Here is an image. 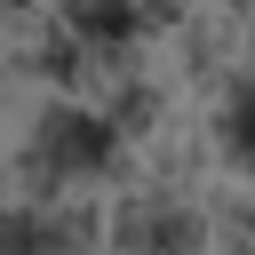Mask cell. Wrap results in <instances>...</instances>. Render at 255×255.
<instances>
[{
	"label": "cell",
	"instance_id": "6da1fadb",
	"mask_svg": "<svg viewBox=\"0 0 255 255\" xmlns=\"http://www.w3.org/2000/svg\"><path fill=\"white\" fill-rule=\"evenodd\" d=\"M120 159V128L104 112H80V104H48L24 135V183L32 199H72V183L104 175Z\"/></svg>",
	"mask_w": 255,
	"mask_h": 255
},
{
	"label": "cell",
	"instance_id": "7a4b0ae2",
	"mask_svg": "<svg viewBox=\"0 0 255 255\" xmlns=\"http://www.w3.org/2000/svg\"><path fill=\"white\" fill-rule=\"evenodd\" d=\"M104 247L112 255H207V215L175 191H128L104 207Z\"/></svg>",
	"mask_w": 255,
	"mask_h": 255
},
{
	"label": "cell",
	"instance_id": "3957f363",
	"mask_svg": "<svg viewBox=\"0 0 255 255\" xmlns=\"http://www.w3.org/2000/svg\"><path fill=\"white\" fill-rule=\"evenodd\" d=\"M64 24H72V40L112 48V40H128L143 24V0H64Z\"/></svg>",
	"mask_w": 255,
	"mask_h": 255
},
{
	"label": "cell",
	"instance_id": "277c9868",
	"mask_svg": "<svg viewBox=\"0 0 255 255\" xmlns=\"http://www.w3.org/2000/svg\"><path fill=\"white\" fill-rule=\"evenodd\" d=\"M215 128H223V151H231L239 167H255V80H239V88H231V104H223V120H215Z\"/></svg>",
	"mask_w": 255,
	"mask_h": 255
}]
</instances>
